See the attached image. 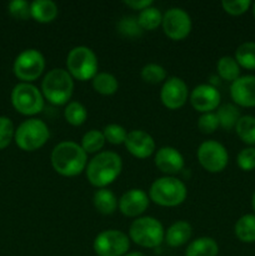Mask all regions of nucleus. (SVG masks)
I'll list each match as a JSON object with an SVG mask.
<instances>
[{"mask_svg": "<svg viewBox=\"0 0 255 256\" xmlns=\"http://www.w3.org/2000/svg\"><path fill=\"white\" fill-rule=\"evenodd\" d=\"M52 165L56 172L64 176L79 175L86 168V152L74 142H62L52 152Z\"/></svg>", "mask_w": 255, "mask_h": 256, "instance_id": "1", "label": "nucleus"}, {"mask_svg": "<svg viewBox=\"0 0 255 256\" xmlns=\"http://www.w3.org/2000/svg\"><path fill=\"white\" fill-rule=\"evenodd\" d=\"M122 168V158L114 152H98L86 165V178L90 184L105 188L120 175Z\"/></svg>", "mask_w": 255, "mask_h": 256, "instance_id": "2", "label": "nucleus"}, {"mask_svg": "<svg viewBox=\"0 0 255 256\" xmlns=\"http://www.w3.org/2000/svg\"><path fill=\"white\" fill-rule=\"evenodd\" d=\"M42 96L52 104L62 105L72 98L74 90L72 76L68 70L56 68L52 69L44 76L42 82Z\"/></svg>", "mask_w": 255, "mask_h": 256, "instance_id": "3", "label": "nucleus"}, {"mask_svg": "<svg viewBox=\"0 0 255 256\" xmlns=\"http://www.w3.org/2000/svg\"><path fill=\"white\" fill-rule=\"evenodd\" d=\"M186 186L182 180L172 176H162L155 180L150 186V199L162 206H176L185 200Z\"/></svg>", "mask_w": 255, "mask_h": 256, "instance_id": "4", "label": "nucleus"}, {"mask_svg": "<svg viewBox=\"0 0 255 256\" xmlns=\"http://www.w3.org/2000/svg\"><path fill=\"white\" fill-rule=\"evenodd\" d=\"M129 236L135 244L142 248H156L164 240V228L162 222L152 216L138 218L129 229Z\"/></svg>", "mask_w": 255, "mask_h": 256, "instance_id": "5", "label": "nucleus"}, {"mask_svg": "<svg viewBox=\"0 0 255 256\" xmlns=\"http://www.w3.org/2000/svg\"><path fill=\"white\" fill-rule=\"evenodd\" d=\"M50 136L49 128L42 120L28 119L22 122L15 130V142L20 149L25 152H34L42 148Z\"/></svg>", "mask_w": 255, "mask_h": 256, "instance_id": "6", "label": "nucleus"}, {"mask_svg": "<svg viewBox=\"0 0 255 256\" xmlns=\"http://www.w3.org/2000/svg\"><path fill=\"white\" fill-rule=\"evenodd\" d=\"M66 66L72 76L84 82L92 79L98 74V58L90 48L80 45L69 52Z\"/></svg>", "mask_w": 255, "mask_h": 256, "instance_id": "7", "label": "nucleus"}, {"mask_svg": "<svg viewBox=\"0 0 255 256\" xmlns=\"http://www.w3.org/2000/svg\"><path fill=\"white\" fill-rule=\"evenodd\" d=\"M12 102L24 115H35L44 108V96L35 85L19 82L12 92Z\"/></svg>", "mask_w": 255, "mask_h": 256, "instance_id": "8", "label": "nucleus"}, {"mask_svg": "<svg viewBox=\"0 0 255 256\" xmlns=\"http://www.w3.org/2000/svg\"><path fill=\"white\" fill-rule=\"evenodd\" d=\"M92 246L98 256H124L130 248V240L120 230H104L96 235Z\"/></svg>", "mask_w": 255, "mask_h": 256, "instance_id": "9", "label": "nucleus"}, {"mask_svg": "<svg viewBox=\"0 0 255 256\" xmlns=\"http://www.w3.org/2000/svg\"><path fill=\"white\" fill-rule=\"evenodd\" d=\"M45 68L44 55L36 49H26L20 52L14 62V72L19 79L32 82L42 75Z\"/></svg>", "mask_w": 255, "mask_h": 256, "instance_id": "10", "label": "nucleus"}, {"mask_svg": "<svg viewBox=\"0 0 255 256\" xmlns=\"http://www.w3.org/2000/svg\"><path fill=\"white\" fill-rule=\"evenodd\" d=\"M198 160L205 170L210 172H219L225 169L229 160L226 149L215 140L202 142L198 149Z\"/></svg>", "mask_w": 255, "mask_h": 256, "instance_id": "11", "label": "nucleus"}, {"mask_svg": "<svg viewBox=\"0 0 255 256\" xmlns=\"http://www.w3.org/2000/svg\"><path fill=\"white\" fill-rule=\"evenodd\" d=\"M162 29L169 38L182 40L189 35L192 30L190 15L182 8H170L162 15Z\"/></svg>", "mask_w": 255, "mask_h": 256, "instance_id": "12", "label": "nucleus"}, {"mask_svg": "<svg viewBox=\"0 0 255 256\" xmlns=\"http://www.w3.org/2000/svg\"><path fill=\"white\" fill-rule=\"evenodd\" d=\"M162 104L169 109H179L186 102L188 85L182 79L172 76L164 82L160 92Z\"/></svg>", "mask_w": 255, "mask_h": 256, "instance_id": "13", "label": "nucleus"}, {"mask_svg": "<svg viewBox=\"0 0 255 256\" xmlns=\"http://www.w3.org/2000/svg\"><path fill=\"white\" fill-rule=\"evenodd\" d=\"M190 102L195 110L200 112H212L220 104V92L210 84H200L192 89Z\"/></svg>", "mask_w": 255, "mask_h": 256, "instance_id": "14", "label": "nucleus"}, {"mask_svg": "<svg viewBox=\"0 0 255 256\" xmlns=\"http://www.w3.org/2000/svg\"><path fill=\"white\" fill-rule=\"evenodd\" d=\"M149 206L148 194L142 189H130L119 199V209L124 215L130 218L139 216Z\"/></svg>", "mask_w": 255, "mask_h": 256, "instance_id": "15", "label": "nucleus"}, {"mask_svg": "<svg viewBox=\"0 0 255 256\" xmlns=\"http://www.w3.org/2000/svg\"><path fill=\"white\" fill-rule=\"evenodd\" d=\"M230 95L240 106H255V76L244 75L232 82Z\"/></svg>", "mask_w": 255, "mask_h": 256, "instance_id": "16", "label": "nucleus"}, {"mask_svg": "<svg viewBox=\"0 0 255 256\" xmlns=\"http://www.w3.org/2000/svg\"><path fill=\"white\" fill-rule=\"evenodd\" d=\"M125 146L130 154L139 159H145L150 156L155 150V142L150 134L144 130H132L128 132Z\"/></svg>", "mask_w": 255, "mask_h": 256, "instance_id": "17", "label": "nucleus"}, {"mask_svg": "<svg viewBox=\"0 0 255 256\" xmlns=\"http://www.w3.org/2000/svg\"><path fill=\"white\" fill-rule=\"evenodd\" d=\"M155 165L165 174H176L184 168V158L175 148L162 146L155 155Z\"/></svg>", "mask_w": 255, "mask_h": 256, "instance_id": "18", "label": "nucleus"}, {"mask_svg": "<svg viewBox=\"0 0 255 256\" xmlns=\"http://www.w3.org/2000/svg\"><path fill=\"white\" fill-rule=\"evenodd\" d=\"M192 225L186 222H176L168 229L165 242L169 246L178 248L184 245L192 238Z\"/></svg>", "mask_w": 255, "mask_h": 256, "instance_id": "19", "label": "nucleus"}, {"mask_svg": "<svg viewBox=\"0 0 255 256\" xmlns=\"http://www.w3.org/2000/svg\"><path fill=\"white\" fill-rule=\"evenodd\" d=\"M219 246L212 238L202 236L188 245L185 256H218Z\"/></svg>", "mask_w": 255, "mask_h": 256, "instance_id": "20", "label": "nucleus"}, {"mask_svg": "<svg viewBox=\"0 0 255 256\" xmlns=\"http://www.w3.org/2000/svg\"><path fill=\"white\" fill-rule=\"evenodd\" d=\"M32 16L39 22H50L56 18L58 6L52 0H34L30 4Z\"/></svg>", "mask_w": 255, "mask_h": 256, "instance_id": "21", "label": "nucleus"}, {"mask_svg": "<svg viewBox=\"0 0 255 256\" xmlns=\"http://www.w3.org/2000/svg\"><path fill=\"white\" fill-rule=\"evenodd\" d=\"M92 202H94L95 209L104 215L112 214L118 206V199L114 192L105 189V188H102V189L95 192Z\"/></svg>", "mask_w": 255, "mask_h": 256, "instance_id": "22", "label": "nucleus"}, {"mask_svg": "<svg viewBox=\"0 0 255 256\" xmlns=\"http://www.w3.org/2000/svg\"><path fill=\"white\" fill-rule=\"evenodd\" d=\"M235 235L242 242H255V215L246 214L235 224Z\"/></svg>", "mask_w": 255, "mask_h": 256, "instance_id": "23", "label": "nucleus"}, {"mask_svg": "<svg viewBox=\"0 0 255 256\" xmlns=\"http://www.w3.org/2000/svg\"><path fill=\"white\" fill-rule=\"evenodd\" d=\"M92 86L98 92L102 95H112L119 88L116 78L109 72H98L92 78Z\"/></svg>", "mask_w": 255, "mask_h": 256, "instance_id": "24", "label": "nucleus"}, {"mask_svg": "<svg viewBox=\"0 0 255 256\" xmlns=\"http://www.w3.org/2000/svg\"><path fill=\"white\" fill-rule=\"evenodd\" d=\"M218 72L220 78L228 82H235L238 78H240V65L232 56H222L218 60L216 64Z\"/></svg>", "mask_w": 255, "mask_h": 256, "instance_id": "25", "label": "nucleus"}, {"mask_svg": "<svg viewBox=\"0 0 255 256\" xmlns=\"http://www.w3.org/2000/svg\"><path fill=\"white\" fill-rule=\"evenodd\" d=\"M235 130L242 142L249 145H255V116L252 115L240 116L235 125Z\"/></svg>", "mask_w": 255, "mask_h": 256, "instance_id": "26", "label": "nucleus"}, {"mask_svg": "<svg viewBox=\"0 0 255 256\" xmlns=\"http://www.w3.org/2000/svg\"><path fill=\"white\" fill-rule=\"evenodd\" d=\"M138 22L140 26L145 30H154L162 24V15L160 10L155 6H148L142 9L138 15Z\"/></svg>", "mask_w": 255, "mask_h": 256, "instance_id": "27", "label": "nucleus"}, {"mask_svg": "<svg viewBox=\"0 0 255 256\" xmlns=\"http://www.w3.org/2000/svg\"><path fill=\"white\" fill-rule=\"evenodd\" d=\"M235 60L245 69H255V42H246L239 45L235 52Z\"/></svg>", "mask_w": 255, "mask_h": 256, "instance_id": "28", "label": "nucleus"}, {"mask_svg": "<svg viewBox=\"0 0 255 256\" xmlns=\"http://www.w3.org/2000/svg\"><path fill=\"white\" fill-rule=\"evenodd\" d=\"M219 125H222L224 129L230 130L236 125L238 120L240 119V112L235 105L224 104L218 109L216 112Z\"/></svg>", "mask_w": 255, "mask_h": 256, "instance_id": "29", "label": "nucleus"}, {"mask_svg": "<svg viewBox=\"0 0 255 256\" xmlns=\"http://www.w3.org/2000/svg\"><path fill=\"white\" fill-rule=\"evenodd\" d=\"M105 142L106 140H105L104 134L102 132L96 129H92L84 134L80 146L82 148V150L86 154H92V152H98L100 149H102Z\"/></svg>", "mask_w": 255, "mask_h": 256, "instance_id": "30", "label": "nucleus"}, {"mask_svg": "<svg viewBox=\"0 0 255 256\" xmlns=\"http://www.w3.org/2000/svg\"><path fill=\"white\" fill-rule=\"evenodd\" d=\"M64 116L69 124L79 126L84 124L88 118V112L84 105L79 102H70L64 110Z\"/></svg>", "mask_w": 255, "mask_h": 256, "instance_id": "31", "label": "nucleus"}, {"mask_svg": "<svg viewBox=\"0 0 255 256\" xmlns=\"http://www.w3.org/2000/svg\"><path fill=\"white\" fill-rule=\"evenodd\" d=\"M118 32L126 38H138L142 35V28L140 26L138 18L132 16H122L116 24Z\"/></svg>", "mask_w": 255, "mask_h": 256, "instance_id": "32", "label": "nucleus"}, {"mask_svg": "<svg viewBox=\"0 0 255 256\" xmlns=\"http://www.w3.org/2000/svg\"><path fill=\"white\" fill-rule=\"evenodd\" d=\"M142 78L144 82H150V84H158V82H162V80H165L166 78V70L159 64H155V62H150L146 64L142 69Z\"/></svg>", "mask_w": 255, "mask_h": 256, "instance_id": "33", "label": "nucleus"}, {"mask_svg": "<svg viewBox=\"0 0 255 256\" xmlns=\"http://www.w3.org/2000/svg\"><path fill=\"white\" fill-rule=\"evenodd\" d=\"M105 140L115 145H119L125 142L128 136V132L125 130L124 126L119 124H109L104 128L102 130Z\"/></svg>", "mask_w": 255, "mask_h": 256, "instance_id": "34", "label": "nucleus"}, {"mask_svg": "<svg viewBox=\"0 0 255 256\" xmlns=\"http://www.w3.org/2000/svg\"><path fill=\"white\" fill-rule=\"evenodd\" d=\"M15 135L14 124L8 116H0V149H4Z\"/></svg>", "mask_w": 255, "mask_h": 256, "instance_id": "35", "label": "nucleus"}, {"mask_svg": "<svg viewBox=\"0 0 255 256\" xmlns=\"http://www.w3.org/2000/svg\"><path fill=\"white\" fill-rule=\"evenodd\" d=\"M9 12L19 20H26L32 16L30 4L25 0H12L9 2Z\"/></svg>", "mask_w": 255, "mask_h": 256, "instance_id": "36", "label": "nucleus"}, {"mask_svg": "<svg viewBox=\"0 0 255 256\" xmlns=\"http://www.w3.org/2000/svg\"><path fill=\"white\" fill-rule=\"evenodd\" d=\"M236 162L244 172H252L255 169V148H245L238 154Z\"/></svg>", "mask_w": 255, "mask_h": 256, "instance_id": "37", "label": "nucleus"}, {"mask_svg": "<svg viewBox=\"0 0 255 256\" xmlns=\"http://www.w3.org/2000/svg\"><path fill=\"white\" fill-rule=\"evenodd\" d=\"M219 126V120L215 112H204L198 120V128L204 134H212Z\"/></svg>", "mask_w": 255, "mask_h": 256, "instance_id": "38", "label": "nucleus"}, {"mask_svg": "<svg viewBox=\"0 0 255 256\" xmlns=\"http://www.w3.org/2000/svg\"><path fill=\"white\" fill-rule=\"evenodd\" d=\"M222 8L226 12L232 15L244 14L252 5L250 0H222Z\"/></svg>", "mask_w": 255, "mask_h": 256, "instance_id": "39", "label": "nucleus"}, {"mask_svg": "<svg viewBox=\"0 0 255 256\" xmlns=\"http://www.w3.org/2000/svg\"><path fill=\"white\" fill-rule=\"evenodd\" d=\"M124 2L128 5V6L132 8V9H138L142 12V10L145 9V8L152 6V0H125Z\"/></svg>", "mask_w": 255, "mask_h": 256, "instance_id": "40", "label": "nucleus"}, {"mask_svg": "<svg viewBox=\"0 0 255 256\" xmlns=\"http://www.w3.org/2000/svg\"><path fill=\"white\" fill-rule=\"evenodd\" d=\"M124 256H146V255L142 254V252H129V254H126Z\"/></svg>", "mask_w": 255, "mask_h": 256, "instance_id": "41", "label": "nucleus"}, {"mask_svg": "<svg viewBox=\"0 0 255 256\" xmlns=\"http://www.w3.org/2000/svg\"><path fill=\"white\" fill-rule=\"evenodd\" d=\"M252 209H254V212H255V192H254V194H252Z\"/></svg>", "mask_w": 255, "mask_h": 256, "instance_id": "42", "label": "nucleus"}, {"mask_svg": "<svg viewBox=\"0 0 255 256\" xmlns=\"http://www.w3.org/2000/svg\"><path fill=\"white\" fill-rule=\"evenodd\" d=\"M252 14H254V16H255V2H252Z\"/></svg>", "mask_w": 255, "mask_h": 256, "instance_id": "43", "label": "nucleus"}]
</instances>
